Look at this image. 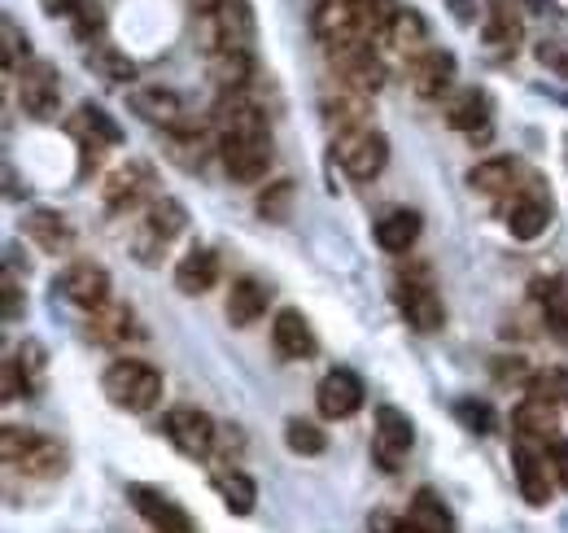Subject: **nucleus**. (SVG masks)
<instances>
[{
	"mask_svg": "<svg viewBox=\"0 0 568 533\" xmlns=\"http://www.w3.org/2000/svg\"><path fill=\"white\" fill-rule=\"evenodd\" d=\"M101 389L123 411H153L158 398H162V372L140 363V359H119V363L106 368Z\"/></svg>",
	"mask_w": 568,
	"mask_h": 533,
	"instance_id": "f257e3e1",
	"label": "nucleus"
},
{
	"mask_svg": "<svg viewBox=\"0 0 568 533\" xmlns=\"http://www.w3.org/2000/svg\"><path fill=\"white\" fill-rule=\"evenodd\" d=\"M0 450L14 468H23L27 476H62L66 472V446H58L53 437L40 433H23L14 424L0 429Z\"/></svg>",
	"mask_w": 568,
	"mask_h": 533,
	"instance_id": "f03ea898",
	"label": "nucleus"
},
{
	"mask_svg": "<svg viewBox=\"0 0 568 533\" xmlns=\"http://www.w3.org/2000/svg\"><path fill=\"white\" fill-rule=\"evenodd\" d=\"M337 158H342V166H346L350 179L368 184V179H376V175L385 171V162H390V140H385V132H376L372 123H363V127L337 136Z\"/></svg>",
	"mask_w": 568,
	"mask_h": 533,
	"instance_id": "7ed1b4c3",
	"label": "nucleus"
},
{
	"mask_svg": "<svg viewBox=\"0 0 568 533\" xmlns=\"http://www.w3.org/2000/svg\"><path fill=\"white\" fill-rule=\"evenodd\" d=\"M329 58H333L342 84H350V88H359V92H368V97L385 88V62L376 58V49H372L368 36H355V40H346V45H333Z\"/></svg>",
	"mask_w": 568,
	"mask_h": 533,
	"instance_id": "20e7f679",
	"label": "nucleus"
},
{
	"mask_svg": "<svg viewBox=\"0 0 568 533\" xmlns=\"http://www.w3.org/2000/svg\"><path fill=\"white\" fill-rule=\"evenodd\" d=\"M18 101H23V110H27L32 119H40V123L58 119V110H62V79H58V71H53V62L32 58V62L18 71Z\"/></svg>",
	"mask_w": 568,
	"mask_h": 533,
	"instance_id": "39448f33",
	"label": "nucleus"
},
{
	"mask_svg": "<svg viewBox=\"0 0 568 533\" xmlns=\"http://www.w3.org/2000/svg\"><path fill=\"white\" fill-rule=\"evenodd\" d=\"M219 158L232 184H258L271 166V136H223Z\"/></svg>",
	"mask_w": 568,
	"mask_h": 533,
	"instance_id": "423d86ee",
	"label": "nucleus"
},
{
	"mask_svg": "<svg viewBox=\"0 0 568 533\" xmlns=\"http://www.w3.org/2000/svg\"><path fill=\"white\" fill-rule=\"evenodd\" d=\"M511 459H516V481H520V494H524V503L529 507H546L555 494V481H551V459H546V442H524V437H516V450H511Z\"/></svg>",
	"mask_w": 568,
	"mask_h": 533,
	"instance_id": "0eeeda50",
	"label": "nucleus"
},
{
	"mask_svg": "<svg viewBox=\"0 0 568 533\" xmlns=\"http://www.w3.org/2000/svg\"><path fill=\"white\" fill-rule=\"evenodd\" d=\"M58 294L66 302L84 307V311H97V307L110 302V272H106L101 262H92V258H79V262H71L66 272L58 276Z\"/></svg>",
	"mask_w": 568,
	"mask_h": 533,
	"instance_id": "6e6552de",
	"label": "nucleus"
},
{
	"mask_svg": "<svg viewBox=\"0 0 568 533\" xmlns=\"http://www.w3.org/2000/svg\"><path fill=\"white\" fill-rule=\"evenodd\" d=\"M162 429H166V437L175 442V450H180L184 459H206L210 446H214V420H210L206 411H197V407H175V411H166Z\"/></svg>",
	"mask_w": 568,
	"mask_h": 533,
	"instance_id": "1a4fd4ad",
	"label": "nucleus"
},
{
	"mask_svg": "<svg viewBox=\"0 0 568 533\" xmlns=\"http://www.w3.org/2000/svg\"><path fill=\"white\" fill-rule=\"evenodd\" d=\"M398 307H403V320L416 329V333H437L446 324V307L437 298V289L424 281V276H407L398 285Z\"/></svg>",
	"mask_w": 568,
	"mask_h": 533,
	"instance_id": "9d476101",
	"label": "nucleus"
},
{
	"mask_svg": "<svg viewBox=\"0 0 568 533\" xmlns=\"http://www.w3.org/2000/svg\"><path fill=\"white\" fill-rule=\"evenodd\" d=\"M311 32H316V40H320L324 49L363 36V32H359V0H316Z\"/></svg>",
	"mask_w": 568,
	"mask_h": 533,
	"instance_id": "9b49d317",
	"label": "nucleus"
},
{
	"mask_svg": "<svg viewBox=\"0 0 568 533\" xmlns=\"http://www.w3.org/2000/svg\"><path fill=\"white\" fill-rule=\"evenodd\" d=\"M101 197L110 210H136L140 201H153V166L149 162H127L119 166L106 184H101Z\"/></svg>",
	"mask_w": 568,
	"mask_h": 533,
	"instance_id": "f8f14e48",
	"label": "nucleus"
},
{
	"mask_svg": "<svg viewBox=\"0 0 568 533\" xmlns=\"http://www.w3.org/2000/svg\"><path fill=\"white\" fill-rule=\"evenodd\" d=\"M184 223H188V214H184V206H180L175 197H153V201H149V214H145V232H140V240H136L140 258L153 262V258H158L153 249H162L166 240H175V236L184 232Z\"/></svg>",
	"mask_w": 568,
	"mask_h": 533,
	"instance_id": "ddd939ff",
	"label": "nucleus"
},
{
	"mask_svg": "<svg viewBox=\"0 0 568 533\" xmlns=\"http://www.w3.org/2000/svg\"><path fill=\"white\" fill-rule=\"evenodd\" d=\"M316 407L324 420H350L363 407V381L350 368H333L316 389Z\"/></svg>",
	"mask_w": 568,
	"mask_h": 533,
	"instance_id": "4468645a",
	"label": "nucleus"
},
{
	"mask_svg": "<svg viewBox=\"0 0 568 533\" xmlns=\"http://www.w3.org/2000/svg\"><path fill=\"white\" fill-rule=\"evenodd\" d=\"M407 84H411L416 97L437 101V97L455 84V53H446V49H424L420 58L407 62Z\"/></svg>",
	"mask_w": 568,
	"mask_h": 533,
	"instance_id": "2eb2a0df",
	"label": "nucleus"
},
{
	"mask_svg": "<svg viewBox=\"0 0 568 533\" xmlns=\"http://www.w3.org/2000/svg\"><path fill=\"white\" fill-rule=\"evenodd\" d=\"M271 342H275L280 359H294V363H307V359L320 355V342H316L307 315L294 311V307H284V311L271 320Z\"/></svg>",
	"mask_w": 568,
	"mask_h": 533,
	"instance_id": "dca6fc26",
	"label": "nucleus"
},
{
	"mask_svg": "<svg viewBox=\"0 0 568 533\" xmlns=\"http://www.w3.org/2000/svg\"><path fill=\"white\" fill-rule=\"evenodd\" d=\"M210 119H214V127H219V140H223V136H271L262 110H258L245 92H219V106H214Z\"/></svg>",
	"mask_w": 568,
	"mask_h": 533,
	"instance_id": "f3484780",
	"label": "nucleus"
},
{
	"mask_svg": "<svg viewBox=\"0 0 568 533\" xmlns=\"http://www.w3.org/2000/svg\"><path fill=\"white\" fill-rule=\"evenodd\" d=\"M127 498H132V507H136L158 533H197L193 516H188L184 507H175L166 494H158V489H149V485H127Z\"/></svg>",
	"mask_w": 568,
	"mask_h": 533,
	"instance_id": "a211bd4d",
	"label": "nucleus"
},
{
	"mask_svg": "<svg viewBox=\"0 0 568 533\" xmlns=\"http://www.w3.org/2000/svg\"><path fill=\"white\" fill-rule=\"evenodd\" d=\"M411 442H416L411 416L398 411V407H381L376 411V459H381V468L394 472L403 463V455L411 450Z\"/></svg>",
	"mask_w": 568,
	"mask_h": 533,
	"instance_id": "6ab92c4d",
	"label": "nucleus"
},
{
	"mask_svg": "<svg viewBox=\"0 0 568 533\" xmlns=\"http://www.w3.org/2000/svg\"><path fill=\"white\" fill-rule=\"evenodd\" d=\"M214 36H219V49H245V53H254L258 23H254V5H249V0H223L219 14H214Z\"/></svg>",
	"mask_w": 568,
	"mask_h": 533,
	"instance_id": "aec40b11",
	"label": "nucleus"
},
{
	"mask_svg": "<svg viewBox=\"0 0 568 533\" xmlns=\"http://www.w3.org/2000/svg\"><path fill=\"white\" fill-rule=\"evenodd\" d=\"M214 285H219V253H214L210 245L188 249V253L180 258V266H175V289H180L184 298H201V294H210Z\"/></svg>",
	"mask_w": 568,
	"mask_h": 533,
	"instance_id": "412c9836",
	"label": "nucleus"
},
{
	"mask_svg": "<svg viewBox=\"0 0 568 533\" xmlns=\"http://www.w3.org/2000/svg\"><path fill=\"white\" fill-rule=\"evenodd\" d=\"M71 136L79 140V145H97V149H114V145H123V127L101 110V106H92V101H84L75 114H71Z\"/></svg>",
	"mask_w": 568,
	"mask_h": 533,
	"instance_id": "4be33fe9",
	"label": "nucleus"
},
{
	"mask_svg": "<svg viewBox=\"0 0 568 533\" xmlns=\"http://www.w3.org/2000/svg\"><path fill=\"white\" fill-rule=\"evenodd\" d=\"M23 236H27L36 249H45V253H66V249H71V240H75V232H71L66 214L45 210V206H36V210L23 219Z\"/></svg>",
	"mask_w": 568,
	"mask_h": 533,
	"instance_id": "5701e85b",
	"label": "nucleus"
},
{
	"mask_svg": "<svg viewBox=\"0 0 568 533\" xmlns=\"http://www.w3.org/2000/svg\"><path fill=\"white\" fill-rule=\"evenodd\" d=\"M132 110H136L145 123L166 127V132L188 127V119H184V101H180L171 88H140V92L132 97Z\"/></svg>",
	"mask_w": 568,
	"mask_h": 533,
	"instance_id": "b1692460",
	"label": "nucleus"
},
{
	"mask_svg": "<svg viewBox=\"0 0 568 533\" xmlns=\"http://www.w3.org/2000/svg\"><path fill=\"white\" fill-rule=\"evenodd\" d=\"M546 223H551V197H542V188H529V193L516 197L511 210H507V232H511L516 240L542 236Z\"/></svg>",
	"mask_w": 568,
	"mask_h": 533,
	"instance_id": "393cba45",
	"label": "nucleus"
},
{
	"mask_svg": "<svg viewBox=\"0 0 568 533\" xmlns=\"http://www.w3.org/2000/svg\"><path fill=\"white\" fill-rule=\"evenodd\" d=\"M267 302H271V289H267V285H258L254 276H240V281H232V289H227V302H223V311H227L232 329H249L254 320H262Z\"/></svg>",
	"mask_w": 568,
	"mask_h": 533,
	"instance_id": "a878e982",
	"label": "nucleus"
},
{
	"mask_svg": "<svg viewBox=\"0 0 568 533\" xmlns=\"http://www.w3.org/2000/svg\"><path fill=\"white\" fill-rule=\"evenodd\" d=\"M320 106H324V123H329L337 136L368 123V92H359V88H350V84H342L337 92H329Z\"/></svg>",
	"mask_w": 568,
	"mask_h": 533,
	"instance_id": "bb28decb",
	"label": "nucleus"
},
{
	"mask_svg": "<svg viewBox=\"0 0 568 533\" xmlns=\"http://www.w3.org/2000/svg\"><path fill=\"white\" fill-rule=\"evenodd\" d=\"M442 119H446V127L477 136V132H485V123H490V97H485L481 88H459V92L446 101Z\"/></svg>",
	"mask_w": 568,
	"mask_h": 533,
	"instance_id": "cd10ccee",
	"label": "nucleus"
},
{
	"mask_svg": "<svg viewBox=\"0 0 568 533\" xmlns=\"http://www.w3.org/2000/svg\"><path fill=\"white\" fill-rule=\"evenodd\" d=\"M420 232H424V219H420L416 210H407V206L385 210V214L376 219V240H381L385 253H407V249L420 240Z\"/></svg>",
	"mask_w": 568,
	"mask_h": 533,
	"instance_id": "c85d7f7f",
	"label": "nucleus"
},
{
	"mask_svg": "<svg viewBox=\"0 0 568 533\" xmlns=\"http://www.w3.org/2000/svg\"><path fill=\"white\" fill-rule=\"evenodd\" d=\"M520 14L511 10V0H485V45L498 53H516L520 49Z\"/></svg>",
	"mask_w": 568,
	"mask_h": 533,
	"instance_id": "c756f323",
	"label": "nucleus"
},
{
	"mask_svg": "<svg viewBox=\"0 0 568 533\" xmlns=\"http://www.w3.org/2000/svg\"><path fill=\"white\" fill-rule=\"evenodd\" d=\"M210 75H214L219 92H245L254 84V53H245V49H214Z\"/></svg>",
	"mask_w": 568,
	"mask_h": 533,
	"instance_id": "7c9ffc66",
	"label": "nucleus"
},
{
	"mask_svg": "<svg viewBox=\"0 0 568 533\" xmlns=\"http://www.w3.org/2000/svg\"><path fill=\"white\" fill-rule=\"evenodd\" d=\"M210 136L197 127V123H188V127H180V132H166V158L175 162V166H184V171H201L206 162H210Z\"/></svg>",
	"mask_w": 568,
	"mask_h": 533,
	"instance_id": "2f4dec72",
	"label": "nucleus"
},
{
	"mask_svg": "<svg viewBox=\"0 0 568 533\" xmlns=\"http://www.w3.org/2000/svg\"><path fill=\"white\" fill-rule=\"evenodd\" d=\"M511 424H516V437H524V442H551L555 437V402L529 394L511 411Z\"/></svg>",
	"mask_w": 568,
	"mask_h": 533,
	"instance_id": "473e14b6",
	"label": "nucleus"
},
{
	"mask_svg": "<svg viewBox=\"0 0 568 533\" xmlns=\"http://www.w3.org/2000/svg\"><path fill=\"white\" fill-rule=\"evenodd\" d=\"M385 40H390V45H394L403 58H420V53L429 49V23H424V14L403 5V10L394 14V23H390Z\"/></svg>",
	"mask_w": 568,
	"mask_h": 533,
	"instance_id": "72a5a7b5",
	"label": "nucleus"
},
{
	"mask_svg": "<svg viewBox=\"0 0 568 533\" xmlns=\"http://www.w3.org/2000/svg\"><path fill=\"white\" fill-rule=\"evenodd\" d=\"M88 71H92L101 84H110V88H127V84L136 79V62H132L127 53H119L114 45H106V40H97V45L88 49Z\"/></svg>",
	"mask_w": 568,
	"mask_h": 533,
	"instance_id": "f704fd0d",
	"label": "nucleus"
},
{
	"mask_svg": "<svg viewBox=\"0 0 568 533\" xmlns=\"http://www.w3.org/2000/svg\"><path fill=\"white\" fill-rule=\"evenodd\" d=\"M88 333H92L101 346H123V342L136 333V324H132V307H123V302H106V307H97L92 320H88Z\"/></svg>",
	"mask_w": 568,
	"mask_h": 533,
	"instance_id": "c9c22d12",
	"label": "nucleus"
},
{
	"mask_svg": "<svg viewBox=\"0 0 568 533\" xmlns=\"http://www.w3.org/2000/svg\"><path fill=\"white\" fill-rule=\"evenodd\" d=\"M468 179H472V188L485 193V197H507V193L520 188V166H516L511 158H490V162H481Z\"/></svg>",
	"mask_w": 568,
	"mask_h": 533,
	"instance_id": "e433bc0d",
	"label": "nucleus"
},
{
	"mask_svg": "<svg viewBox=\"0 0 568 533\" xmlns=\"http://www.w3.org/2000/svg\"><path fill=\"white\" fill-rule=\"evenodd\" d=\"M533 294L542 298V324H546V333L568 350V289L559 281H538Z\"/></svg>",
	"mask_w": 568,
	"mask_h": 533,
	"instance_id": "4c0bfd02",
	"label": "nucleus"
},
{
	"mask_svg": "<svg viewBox=\"0 0 568 533\" xmlns=\"http://www.w3.org/2000/svg\"><path fill=\"white\" fill-rule=\"evenodd\" d=\"M214 489L223 494V507H227L232 516H249L254 503H258V485H254V476H245L240 468H223V472L214 476Z\"/></svg>",
	"mask_w": 568,
	"mask_h": 533,
	"instance_id": "58836bf2",
	"label": "nucleus"
},
{
	"mask_svg": "<svg viewBox=\"0 0 568 533\" xmlns=\"http://www.w3.org/2000/svg\"><path fill=\"white\" fill-rule=\"evenodd\" d=\"M407 520H411L416 529H424V533H455V516H450V507H446L433 489H420V494L411 498Z\"/></svg>",
	"mask_w": 568,
	"mask_h": 533,
	"instance_id": "ea45409f",
	"label": "nucleus"
},
{
	"mask_svg": "<svg viewBox=\"0 0 568 533\" xmlns=\"http://www.w3.org/2000/svg\"><path fill=\"white\" fill-rule=\"evenodd\" d=\"M284 446H289L294 455H324L329 450V433L311 420H289L284 424Z\"/></svg>",
	"mask_w": 568,
	"mask_h": 533,
	"instance_id": "a19ab883",
	"label": "nucleus"
},
{
	"mask_svg": "<svg viewBox=\"0 0 568 533\" xmlns=\"http://www.w3.org/2000/svg\"><path fill=\"white\" fill-rule=\"evenodd\" d=\"M0 66H5V75L27 66V32L14 18L0 23Z\"/></svg>",
	"mask_w": 568,
	"mask_h": 533,
	"instance_id": "79ce46f5",
	"label": "nucleus"
},
{
	"mask_svg": "<svg viewBox=\"0 0 568 533\" xmlns=\"http://www.w3.org/2000/svg\"><path fill=\"white\" fill-rule=\"evenodd\" d=\"M289 206H294V179H271L262 193H258V214L280 223L289 219Z\"/></svg>",
	"mask_w": 568,
	"mask_h": 533,
	"instance_id": "37998d69",
	"label": "nucleus"
},
{
	"mask_svg": "<svg viewBox=\"0 0 568 533\" xmlns=\"http://www.w3.org/2000/svg\"><path fill=\"white\" fill-rule=\"evenodd\" d=\"M398 10H403V5H394V0H359V32H363L368 40H372V36H385Z\"/></svg>",
	"mask_w": 568,
	"mask_h": 533,
	"instance_id": "c03bdc74",
	"label": "nucleus"
},
{
	"mask_svg": "<svg viewBox=\"0 0 568 533\" xmlns=\"http://www.w3.org/2000/svg\"><path fill=\"white\" fill-rule=\"evenodd\" d=\"M455 420H459L468 433H477V437H485V433L494 429V411H490V402H481V398H459V402H455Z\"/></svg>",
	"mask_w": 568,
	"mask_h": 533,
	"instance_id": "a18cd8bd",
	"label": "nucleus"
},
{
	"mask_svg": "<svg viewBox=\"0 0 568 533\" xmlns=\"http://www.w3.org/2000/svg\"><path fill=\"white\" fill-rule=\"evenodd\" d=\"M75 40H101V32H106V10H101V0H84V5L75 10Z\"/></svg>",
	"mask_w": 568,
	"mask_h": 533,
	"instance_id": "49530a36",
	"label": "nucleus"
},
{
	"mask_svg": "<svg viewBox=\"0 0 568 533\" xmlns=\"http://www.w3.org/2000/svg\"><path fill=\"white\" fill-rule=\"evenodd\" d=\"M529 394L533 398H546V402H568V372L564 368H546L529 381Z\"/></svg>",
	"mask_w": 568,
	"mask_h": 533,
	"instance_id": "de8ad7c7",
	"label": "nucleus"
},
{
	"mask_svg": "<svg viewBox=\"0 0 568 533\" xmlns=\"http://www.w3.org/2000/svg\"><path fill=\"white\" fill-rule=\"evenodd\" d=\"M23 311H27L23 285L14 272H5V281H0V315H5V324H14V320H23Z\"/></svg>",
	"mask_w": 568,
	"mask_h": 533,
	"instance_id": "09e8293b",
	"label": "nucleus"
},
{
	"mask_svg": "<svg viewBox=\"0 0 568 533\" xmlns=\"http://www.w3.org/2000/svg\"><path fill=\"white\" fill-rule=\"evenodd\" d=\"M538 62L546 66V71H555V75H564L568 79V40H538Z\"/></svg>",
	"mask_w": 568,
	"mask_h": 533,
	"instance_id": "8fccbe9b",
	"label": "nucleus"
},
{
	"mask_svg": "<svg viewBox=\"0 0 568 533\" xmlns=\"http://www.w3.org/2000/svg\"><path fill=\"white\" fill-rule=\"evenodd\" d=\"M494 381H503V385H529L533 376H529V368H524V359L520 355H498L494 359Z\"/></svg>",
	"mask_w": 568,
	"mask_h": 533,
	"instance_id": "3c124183",
	"label": "nucleus"
},
{
	"mask_svg": "<svg viewBox=\"0 0 568 533\" xmlns=\"http://www.w3.org/2000/svg\"><path fill=\"white\" fill-rule=\"evenodd\" d=\"M18 394H32V376H27V368L18 363V355H10V359H5V402H14Z\"/></svg>",
	"mask_w": 568,
	"mask_h": 533,
	"instance_id": "603ef678",
	"label": "nucleus"
},
{
	"mask_svg": "<svg viewBox=\"0 0 568 533\" xmlns=\"http://www.w3.org/2000/svg\"><path fill=\"white\" fill-rule=\"evenodd\" d=\"M546 459H551V468L559 472V485L568 489V442H564V437H551V442H546Z\"/></svg>",
	"mask_w": 568,
	"mask_h": 533,
	"instance_id": "864d4df0",
	"label": "nucleus"
},
{
	"mask_svg": "<svg viewBox=\"0 0 568 533\" xmlns=\"http://www.w3.org/2000/svg\"><path fill=\"white\" fill-rule=\"evenodd\" d=\"M40 5H45L49 18H75V10L84 5V0H40Z\"/></svg>",
	"mask_w": 568,
	"mask_h": 533,
	"instance_id": "5fc2aeb1",
	"label": "nucleus"
},
{
	"mask_svg": "<svg viewBox=\"0 0 568 533\" xmlns=\"http://www.w3.org/2000/svg\"><path fill=\"white\" fill-rule=\"evenodd\" d=\"M394 529H398V520L390 511H372L368 516V533H394Z\"/></svg>",
	"mask_w": 568,
	"mask_h": 533,
	"instance_id": "6e6d98bb",
	"label": "nucleus"
},
{
	"mask_svg": "<svg viewBox=\"0 0 568 533\" xmlns=\"http://www.w3.org/2000/svg\"><path fill=\"white\" fill-rule=\"evenodd\" d=\"M516 5H524L529 14H551V18L559 14V10H555V0H516Z\"/></svg>",
	"mask_w": 568,
	"mask_h": 533,
	"instance_id": "4d7b16f0",
	"label": "nucleus"
},
{
	"mask_svg": "<svg viewBox=\"0 0 568 533\" xmlns=\"http://www.w3.org/2000/svg\"><path fill=\"white\" fill-rule=\"evenodd\" d=\"M450 14H455L459 23H472V18H477V10H472V0H450Z\"/></svg>",
	"mask_w": 568,
	"mask_h": 533,
	"instance_id": "13d9d810",
	"label": "nucleus"
},
{
	"mask_svg": "<svg viewBox=\"0 0 568 533\" xmlns=\"http://www.w3.org/2000/svg\"><path fill=\"white\" fill-rule=\"evenodd\" d=\"M188 5H193L197 14H210V18H214V14H219V5H223V0H188Z\"/></svg>",
	"mask_w": 568,
	"mask_h": 533,
	"instance_id": "bf43d9fd",
	"label": "nucleus"
},
{
	"mask_svg": "<svg viewBox=\"0 0 568 533\" xmlns=\"http://www.w3.org/2000/svg\"><path fill=\"white\" fill-rule=\"evenodd\" d=\"M394 533H424V529H416L411 520H398V529H394Z\"/></svg>",
	"mask_w": 568,
	"mask_h": 533,
	"instance_id": "052dcab7",
	"label": "nucleus"
}]
</instances>
